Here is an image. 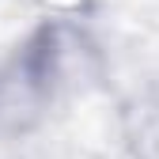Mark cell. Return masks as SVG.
I'll list each match as a JSON object with an SVG mask.
<instances>
[{
  "label": "cell",
  "instance_id": "cell-1",
  "mask_svg": "<svg viewBox=\"0 0 159 159\" xmlns=\"http://www.w3.org/2000/svg\"><path fill=\"white\" fill-rule=\"evenodd\" d=\"M84 42L61 23L38 27L4 65H0V129L30 133L53 106L80 65Z\"/></svg>",
  "mask_w": 159,
  "mask_h": 159
}]
</instances>
